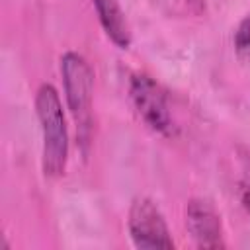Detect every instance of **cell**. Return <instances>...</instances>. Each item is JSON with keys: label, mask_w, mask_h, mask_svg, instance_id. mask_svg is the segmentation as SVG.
I'll return each instance as SVG.
<instances>
[{"label": "cell", "mask_w": 250, "mask_h": 250, "mask_svg": "<svg viewBox=\"0 0 250 250\" xmlns=\"http://www.w3.org/2000/svg\"><path fill=\"white\" fill-rule=\"evenodd\" d=\"M129 234L137 248H174L166 221L148 197H137L129 209Z\"/></svg>", "instance_id": "3957f363"}, {"label": "cell", "mask_w": 250, "mask_h": 250, "mask_svg": "<svg viewBox=\"0 0 250 250\" xmlns=\"http://www.w3.org/2000/svg\"><path fill=\"white\" fill-rule=\"evenodd\" d=\"M35 107L43 131V172L51 178L62 176L68 156V135L59 94L51 84H43L37 90Z\"/></svg>", "instance_id": "6da1fadb"}, {"label": "cell", "mask_w": 250, "mask_h": 250, "mask_svg": "<svg viewBox=\"0 0 250 250\" xmlns=\"http://www.w3.org/2000/svg\"><path fill=\"white\" fill-rule=\"evenodd\" d=\"M186 225L201 248H223L221 221L213 205L205 199H191L186 209Z\"/></svg>", "instance_id": "5b68a950"}, {"label": "cell", "mask_w": 250, "mask_h": 250, "mask_svg": "<svg viewBox=\"0 0 250 250\" xmlns=\"http://www.w3.org/2000/svg\"><path fill=\"white\" fill-rule=\"evenodd\" d=\"M234 47L240 59H244L246 62H250V16H246L234 35Z\"/></svg>", "instance_id": "52a82bcc"}, {"label": "cell", "mask_w": 250, "mask_h": 250, "mask_svg": "<svg viewBox=\"0 0 250 250\" xmlns=\"http://www.w3.org/2000/svg\"><path fill=\"white\" fill-rule=\"evenodd\" d=\"M96 6V12L100 16V21L107 33V37L121 49H127L131 43V31L129 23L125 20V14L119 6V0H92Z\"/></svg>", "instance_id": "8992f818"}, {"label": "cell", "mask_w": 250, "mask_h": 250, "mask_svg": "<svg viewBox=\"0 0 250 250\" xmlns=\"http://www.w3.org/2000/svg\"><path fill=\"white\" fill-rule=\"evenodd\" d=\"M131 100L141 119L160 135H172V115L162 88L145 74H135L131 78Z\"/></svg>", "instance_id": "277c9868"}, {"label": "cell", "mask_w": 250, "mask_h": 250, "mask_svg": "<svg viewBox=\"0 0 250 250\" xmlns=\"http://www.w3.org/2000/svg\"><path fill=\"white\" fill-rule=\"evenodd\" d=\"M61 70L66 90V102L76 125V135L82 146H86L92 131V70L84 57L78 53H66L61 59Z\"/></svg>", "instance_id": "7a4b0ae2"}]
</instances>
